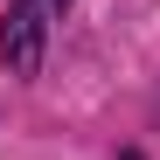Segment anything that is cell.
<instances>
[{"mask_svg": "<svg viewBox=\"0 0 160 160\" xmlns=\"http://www.w3.org/2000/svg\"><path fill=\"white\" fill-rule=\"evenodd\" d=\"M42 28L49 21H42L35 0H14L7 7V21H0V63H7L14 77H35L42 70Z\"/></svg>", "mask_w": 160, "mask_h": 160, "instance_id": "obj_1", "label": "cell"}, {"mask_svg": "<svg viewBox=\"0 0 160 160\" xmlns=\"http://www.w3.org/2000/svg\"><path fill=\"white\" fill-rule=\"evenodd\" d=\"M35 7H42V14H63V7H70V0H35Z\"/></svg>", "mask_w": 160, "mask_h": 160, "instance_id": "obj_2", "label": "cell"}]
</instances>
